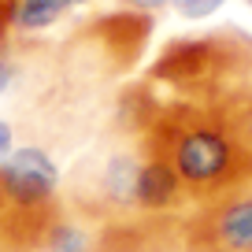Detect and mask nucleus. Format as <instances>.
<instances>
[{
  "instance_id": "nucleus-8",
  "label": "nucleus",
  "mask_w": 252,
  "mask_h": 252,
  "mask_svg": "<svg viewBox=\"0 0 252 252\" xmlns=\"http://www.w3.org/2000/svg\"><path fill=\"white\" fill-rule=\"evenodd\" d=\"M15 152V130H11V123L8 119H0V163Z\"/></svg>"
},
{
  "instance_id": "nucleus-10",
  "label": "nucleus",
  "mask_w": 252,
  "mask_h": 252,
  "mask_svg": "<svg viewBox=\"0 0 252 252\" xmlns=\"http://www.w3.org/2000/svg\"><path fill=\"white\" fill-rule=\"evenodd\" d=\"M245 4H249V8H252V0H245Z\"/></svg>"
},
{
  "instance_id": "nucleus-9",
  "label": "nucleus",
  "mask_w": 252,
  "mask_h": 252,
  "mask_svg": "<svg viewBox=\"0 0 252 252\" xmlns=\"http://www.w3.org/2000/svg\"><path fill=\"white\" fill-rule=\"evenodd\" d=\"M82 4H89V0H74V8H82Z\"/></svg>"
},
{
  "instance_id": "nucleus-5",
  "label": "nucleus",
  "mask_w": 252,
  "mask_h": 252,
  "mask_svg": "<svg viewBox=\"0 0 252 252\" xmlns=\"http://www.w3.org/2000/svg\"><path fill=\"white\" fill-rule=\"evenodd\" d=\"M222 4H226V0H174V11H178L186 23H204V19H212Z\"/></svg>"
},
{
  "instance_id": "nucleus-1",
  "label": "nucleus",
  "mask_w": 252,
  "mask_h": 252,
  "mask_svg": "<svg viewBox=\"0 0 252 252\" xmlns=\"http://www.w3.org/2000/svg\"><path fill=\"white\" fill-rule=\"evenodd\" d=\"M178 252H252V178L178 215Z\"/></svg>"
},
{
  "instance_id": "nucleus-4",
  "label": "nucleus",
  "mask_w": 252,
  "mask_h": 252,
  "mask_svg": "<svg viewBox=\"0 0 252 252\" xmlns=\"http://www.w3.org/2000/svg\"><path fill=\"white\" fill-rule=\"evenodd\" d=\"M93 249H96V230L67 212H60V219L45 234V252H93Z\"/></svg>"
},
{
  "instance_id": "nucleus-3",
  "label": "nucleus",
  "mask_w": 252,
  "mask_h": 252,
  "mask_svg": "<svg viewBox=\"0 0 252 252\" xmlns=\"http://www.w3.org/2000/svg\"><path fill=\"white\" fill-rule=\"evenodd\" d=\"M189 204L186 186L174 174V167L163 156L141 152V167H137L134 182V212L137 215H182Z\"/></svg>"
},
{
  "instance_id": "nucleus-6",
  "label": "nucleus",
  "mask_w": 252,
  "mask_h": 252,
  "mask_svg": "<svg viewBox=\"0 0 252 252\" xmlns=\"http://www.w3.org/2000/svg\"><path fill=\"white\" fill-rule=\"evenodd\" d=\"M15 78H19V63H15V56H11V48H0V96H4L11 86H15Z\"/></svg>"
},
{
  "instance_id": "nucleus-7",
  "label": "nucleus",
  "mask_w": 252,
  "mask_h": 252,
  "mask_svg": "<svg viewBox=\"0 0 252 252\" xmlns=\"http://www.w3.org/2000/svg\"><path fill=\"white\" fill-rule=\"evenodd\" d=\"M167 4H174V0H119V8L134 11V15H159Z\"/></svg>"
},
{
  "instance_id": "nucleus-2",
  "label": "nucleus",
  "mask_w": 252,
  "mask_h": 252,
  "mask_svg": "<svg viewBox=\"0 0 252 252\" xmlns=\"http://www.w3.org/2000/svg\"><path fill=\"white\" fill-rule=\"evenodd\" d=\"M60 208H30L4 186L0 178V252H45V234L56 219Z\"/></svg>"
}]
</instances>
